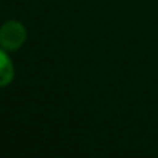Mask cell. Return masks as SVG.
Returning a JSON list of instances; mask_svg holds the SVG:
<instances>
[{"label": "cell", "instance_id": "6da1fadb", "mask_svg": "<svg viewBox=\"0 0 158 158\" xmlns=\"http://www.w3.org/2000/svg\"><path fill=\"white\" fill-rule=\"evenodd\" d=\"M27 40V29L19 21L10 19L0 25V47L6 52H17Z\"/></svg>", "mask_w": 158, "mask_h": 158}, {"label": "cell", "instance_id": "7a4b0ae2", "mask_svg": "<svg viewBox=\"0 0 158 158\" xmlns=\"http://www.w3.org/2000/svg\"><path fill=\"white\" fill-rule=\"evenodd\" d=\"M14 65L8 58L7 52L0 47V87H6L14 81Z\"/></svg>", "mask_w": 158, "mask_h": 158}]
</instances>
